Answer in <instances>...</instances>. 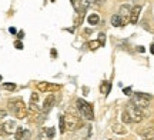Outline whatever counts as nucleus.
I'll list each match as a JSON object with an SVG mask.
<instances>
[{
    "label": "nucleus",
    "mask_w": 154,
    "mask_h": 140,
    "mask_svg": "<svg viewBox=\"0 0 154 140\" xmlns=\"http://www.w3.org/2000/svg\"><path fill=\"white\" fill-rule=\"evenodd\" d=\"M9 109H10L11 113H13L17 119H24L26 116H27V113H29L22 99L10 100V101H9Z\"/></svg>",
    "instance_id": "1"
},
{
    "label": "nucleus",
    "mask_w": 154,
    "mask_h": 140,
    "mask_svg": "<svg viewBox=\"0 0 154 140\" xmlns=\"http://www.w3.org/2000/svg\"><path fill=\"white\" fill-rule=\"evenodd\" d=\"M77 109H79V112L82 114L84 119H87V120H93L94 119V113H93V107L90 103L87 101H84L83 99H77Z\"/></svg>",
    "instance_id": "2"
},
{
    "label": "nucleus",
    "mask_w": 154,
    "mask_h": 140,
    "mask_svg": "<svg viewBox=\"0 0 154 140\" xmlns=\"http://www.w3.org/2000/svg\"><path fill=\"white\" fill-rule=\"evenodd\" d=\"M64 122H66V129L67 130H74L80 129V126H82V120H80V116H77L76 113H66L64 114Z\"/></svg>",
    "instance_id": "3"
},
{
    "label": "nucleus",
    "mask_w": 154,
    "mask_h": 140,
    "mask_svg": "<svg viewBox=\"0 0 154 140\" xmlns=\"http://www.w3.org/2000/svg\"><path fill=\"white\" fill-rule=\"evenodd\" d=\"M126 112L128 113V116H130L133 123H140V122L144 119L143 110L138 109V107H136L133 103H128V104L126 106Z\"/></svg>",
    "instance_id": "4"
},
{
    "label": "nucleus",
    "mask_w": 154,
    "mask_h": 140,
    "mask_svg": "<svg viewBox=\"0 0 154 140\" xmlns=\"http://www.w3.org/2000/svg\"><path fill=\"white\" fill-rule=\"evenodd\" d=\"M150 100H151V96L150 95H146V93H137V95H134L131 103L136 107H138V109L143 110V109H147V107H149Z\"/></svg>",
    "instance_id": "5"
},
{
    "label": "nucleus",
    "mask_w": 154,
    "mask_h": 140,
    "mask_svg": "<svg viewBox=\"0 0 154 140\" xmlns=\"http://www.w3.org/2000/svg\"><path fill=\"white\" fill-rule=\"evenodd\" d=\"M16 129H17V124L14 120H7V122L3 123L5 135H13V133H16Z\"/></svg>",
    "instance_id": "6"
},
{
    "label": "nucleus",
    "mask_w": 154,
    "mask_h": 140,
    "mask_svg": "<svg viewBox=\"0 0 154 140\" xmlns=\"http://www.w3.org/2000/svg\"><path fill=\"white\" fill-rule=\"evenodd\" d=\"M54 96L53 95H50V96H47L46 99H44V101H43V106H42V112L46 114V113L49 112L50 109L53 107V104H54Z\"/></svg>",
    "instance_id": "7"
},
{
    "label": "nucleus",
    "mask_w": 154,
    "mask_h": 140,
    "mask_svg": "<svg viewBox=\"0 0 154 140\" xmlns=\"http://www.w3.org/2000/svg\"><path fill=\"white\" fill-rule=\"evenodd\" d=\"M140 13H141V6H134L130 11V23L131 24H136L138 22V17H140Z\"/></svg>",
    "instance_id": "8"
},
{
    "label": "nucleus",
    "mask_w": 154,
    "mask_h": 140,
    "mask_svg": "<svg viewBox=\"0 0 154 140\" xmlns=\"http://www.w3.org/2000/svg\"><path fill=\"white\" fill-rule=\"evenodd\" d=\"M37 89L40 90V92H51V90H57L59 86H56V84H49L47 82H40V83H37Z\"/></svg>",
    "instance_id": "9"
},
{
    "label": "nucleus",
    "mask_w": 154,
    "mask_h": 140,
    "mask_svg": "<svg viewBox=\"0 0 154 140\" xmlns=\"http://www.w3.org/2000/svg\"><path fill=\"white\" fill-rule=\"evenodd\" d=\"M130 11H131V7H128L127 5H124V6H121L120 7V17L123 19V22L124 23L130 19Z\"/></svg>",
    "instance_id": "10"
},
{
    "label": "nucleus",
    "mask_w": 154,
    "mask_h": 140,
    "mask_svg": "<svg viewBox=\"0 0 154 140\" xmlns=\"http://www.w3.org/2000/svg\"><path fill=\"white\" fill-rule=\"evenodd\" d=\"M111 130H113V133H116V135H126L127 133V129L120 123H114L111 126Z\"/></svg>",
    "instance_id": "11"
},
{
    "label": "nucleus",
    "mask_w": 154,
    "mask_h": 140,
    "mask_svg": "<svg viewBox=\"0 0 154 140\" xmlns=\"http://www.w3.org/2000/svg\"><path fill=\"white\" fill-rule=\"evenodd\" d=\"M140 133H141V136H143L144 139H147V140L154 139V127H146V129L141 130Z\"/></svg>",
    "instance_id": "12"
},
{
    "label": "nucleus",
    "mask_w": 154,
    "mask_h": 140,
    "mask_svg": "<svg viewBox=\"0 0 154 140\" xmlns=\"http://www.w3.org/2000/svg\"><path fill=\"white\" fill-rule=\"evenodd\" d=\"M111 24L114 27H120V26H124V22H123V19L120 17V14H113L111 16Z\"/></svg>",
    "instance_id": "13"
},
{
    "label": "nucleus",
    "mask_w": 154,
    "mask_h": 140,
    "mask_svg": "<svg viewBox=\"0 0 154 140\" xmlns=\"http://www.w3.org/2000/svg\"><path fill=\"white\" fill-rule=\"evenodd\" d=\"M87 22H88V24H99V22H100V17H99V14H96V13H93V14H90V16L87 17Z\"/></svg>",
    "instance_id": "14"
},
{
    "label": "nucleus",
    "mask_w": 154,
    "mask_h": 140,
    "mask_svg": "<svg viewBox=\"0 0 154 140\" xmlns=\"http://www.w3.org/2000/svg\"><path fill=\"white\" fill-rule=\"evenodd\" d=\"M110 89H111L110 82H103V83H101V86H100V90H101V93H104V95L110 93Z\"/></svg>",
    "instance_id": "15"
},
{
    "label": "nucleus",
    "mask_w": 154,
    "mask_h": 140,
    "mask_svg": "<svg viewBox=\"0 0 154 140\" xmlns=\"http://www.w3.org/2000/svg\"><path fill=\"white\" fill-rule=\"evenodd\" d=\"M99 47H101L99 40H90V42H88V49H90V50H97Z\"/></svg>",
    "instance_id": "16"
},
{
    "label": "nucleus",
    "mask_w": 154,
    "mask_h": 140,
    "mask_svg": "<svg viewBox=\"0 0 154 140\" xmlns=\"http://www.w3.org/2000/svg\"><path fill=\"white\" fill-rule=\"evenodd\" d=\"M84 10H86V7L83 6L82 9L79 10V13H77V14H79V17H77V20H76V26H79V24L83 22V17H84Z\"/></svg>",
    "instance_id": "17"
},
{
    "label": "nucleus",
    "mask_w": 154,
    "mask_h": 140,
    "mask_svg": "<svg viewBox=\"0 0 154 140\" xmlns=\"http://www.w3.org/2000/svg\"><path fill=\"white\" fill-rule=\"evenodd\" d=\"M121 122L123 123H131V119H130V116H128V113L126 110L121 113Z\"/></svg>",
    "instance_id": "18"
},
{
    "label": "nucleus",
    "mask_w": 154,
    "mask_h": 140,
    "mask_svg": "<svg viewBox=\"0 0 154 140\" xmlns=\"http://www.w3.org/2000/svg\"><path fill=\"white\" fill-rule=\"evenodd\" d=\"M23 135H24V130H23L22 127H17L16 129V140H22Z\"/></svg>",
    "instance_id": "19"
},
{
    "label": "nucleus",
    "mask_w": 154,
    "mask_h": 140,
    "mask_svg": "<svg viewBox=\"0 0 154 140\" xmlns=\"http://www.w3.org/2000/svg\"><path fill=\"white\" fill-rule=\"evenodd\" d=\"M66 122H64V116H60V133L66 132Z\"/></svg>",
    "instance_id": "20"
},
{
    "label": "nucleus",
    "mask_w": 154,
    "mask_h": 140,
    "mask_svg": "<svg viewBox=\"0 0 154 140\" xmlns=\"http://www.w3.org/2000/svg\"><path fill=\"white\" fill-rule=\"evenodd\" d=\"M3 89L9 90V92H13V90L16 89V84H14V83H5V84H3Z\"/></svg>",
    "instance_id": "21"
},
{
    "label": "nucleus",
    "mask_w": 154,
    "mask_h": 140,
    "mask_svg": "<svg viewBox=\"0 0 154 140\" xmlns=\"http://www.w3.org/2000/svg\"><path fill=\"white\" fill-rule=\"evenodd\" d=\"M46 133H47V137H49V140L50 139H53L54 137V127H49V129H46Z\"/></svg>",
    "instance_id": "22"
},
{
    "label": "nucleus",
    "mask_w": 154,
    "mask_h": 140,
    "mask_svg": "<svg viewBox=\"0 0 154 140\" xmlns=\"http://www.w3.org/2000/svg\"><path fill=\"white\" fill-rule=\"evenodd\" d=\"M30 103H38V93H32V96H30Z\"/></svg>",
    "instance_id": "23"
},
{
    "label": "nucleus",
    "mask_w": 154,
    "mask_h": 140,
    "mask_svg": "<svg viewBox=\"0 0 154 140\" xmlns=\"http://www.w3.org/2000/svg\"><path fill=\"white\" fill-rule=\"evenodd\" d=\"M99 39H100V45L104 46V42H106V34L104 33H100L99 34Z\"/></svg>",
    "instance_id": "24"
},
{
    "label": "nucleus",
    "mask_w": 154,
    "mask_h": 140,
    "mask_svg": "<svg viewBox=\"0 0 154 140\" xmlns=\"http://www.w3.org/2000/svg\"><path fill=\"white\" fill-rule=\"evenodd\" d=\"M6 116H7V110H5V109H0V119H5Z\"/></svg>",
    "instance_id": "25"
},
{
    "label": "nucleus",
    "mask_w": 154,
    "mask_h": 140,
    "mask_svg": "<svg viewBox=\"0 0 154 140\" xmlns=\"http://www.w3.org/2000/svg\"><path fill=\"white\" fill-rule=\"evenodd\" d=\"M14 47H16V49H19V50H22V49H23L22 42H16V43H14Z\"/></svg>",
    "instance_id": "26"
},
{
    "label": "nucleus",
    "mask_w": 154,
    "mask_h": 140,
    "mask_svg": "<svg viewBox=\"0 0 154 140\" xmlns=\"http://www.w3.org/2000/svg\"><path fill=\"white\" fill-rule=\"evenodd\" d=\"M91 2H93V0H83V6H84V7H86V6H90Z\"/></svg>",
    "instance_id": "27"
},
{
    "label": "nucleus",
    "mask_w": 154,
    "mask_h": 140,
    "mask_svg": "<svg viewBox=\"0 0 154 140\" xmlns=\"http://www.w3.org/2000/svg\"><path fill=\"white\" fill-rule=\"evenodd\" d=\"M124 95L130 96V95H131V89H130V87H126V89H124Z\"/></svg>",
    "instance_id": "28"
},
{
    "label": "nucleus",
    "mask_w": 154,
    "mask_h": 140,
    "mask_svg": "<svg viewBox=\"0 0 154 140\" xmlns=\"http://www.w3.org/2000/svg\"><path fill=\"white\" fill-rule=\"evenodd\" d=\"M9 32H10L11 34H16V29H14V27H10V29H9Z\"/></svg>",
    "instance_id": "29"
},
{
    "label": "nucleus",
    "mask_w": 154,
    "mask_h": 140,
    "mask_svg": "<svg viewBox=\"0 0 154 140\" xmlns=\"http://www.w3.org/2000/svg\"><path fill=\"white\" fill-rule=\"evenodd\" d=\"M5 135V130H3V126L0 124V136H3Z\"/></svg>",
    "instance_id": "30"
},
{
    "label": "nucleus",
    "mask_w": 154,
    "mask_h": 140,
    "mask_svg": "<svg viewBox=\"0 0 154 140\" xmlns=\"http://www.w3.org/2000/svg\"><path fill=\"white\" fill-rule=\"evenodd\" d=\"M138 51H141V53H143V51H144V47H141V46H138Z\"/></svg>",
    "instance_id": "31"
},
{
    "label": "nucleus",
    "mask_w": 154,
    "mask_h": 140,
    "mask_svg": "<svg viewBox=\"0 0 154 140\" xmlns=\"http://www.w3.org/2000/svg\"><path fill=\"white\" fill-rule=\"evenodd\" d=\"M150 51H151V53L154 54V45H151V49H150Z\"/></svg>",
    "instance_id": "32"
},
{
    "label": "nucleus",
    "mask_w": 154,
    "mask_h": 140,
    "mask_svg": "<svg viewBox=\"0 0 154 140\" xmlns=\"http://www.w3.org/2000/svg\"><path fill=\"white\" fill-rule=\"evenodd\" d=\"M96 2H100V3H103V2H106V0H96Z\"/></svg>",
    "instance_id": "33"
},
{
    "label": "nucleus",
    "mask_w": 154,
    "mask_h": 140,
    "mask_svg": "<svg viewBox=\"0 0 154 140\" xmlns=\"http://www.w3.org/2000/svg\"><path fill=\"white\" fill-rule=\"evenodd\" d=\"M0 80H2V76H0Z\"/></svg>",
    "instance_id": "34"
},
{
    "label": "nucleus",
    "mask_w": 154,
    "mask_h": 140,
    "mask_svg": "<svg viewBox=\"0 0 154 140\" xmlns=\"http://www.w3.org/2000/svg\"><path fill=\"white\" fill-rule=\"evenodd\" d=\"M51 2H54V0H51Z\"/></svg>",
    "instance_id": "35"
},
{
    "label": "nucleus",
    "mask_w": 154,
    "mask_h": 140,
    "mask_svg": "<svg viewBox=\"0 0 154 140\" xmlns=\"http://www.w3.org/2000/svg\"><path fill=\"white\" fill-rule=\"evenodd\" d=\"M144 140H147V139H144Z\"/></svg>",
    "instance_id": "36"
}]
</instances>
